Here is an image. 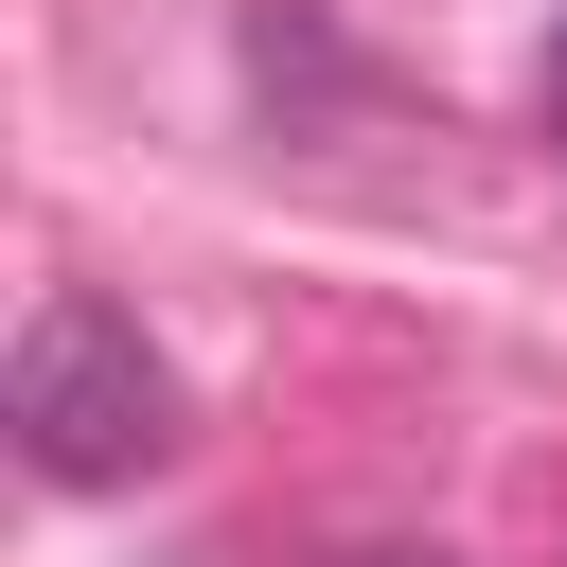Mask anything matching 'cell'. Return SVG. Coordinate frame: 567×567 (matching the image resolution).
<instances>
[{"label":"cell","instance_id":"cell-1","mask_svg":"<svg viewBox=\"0 0 567 567\" xmlns=\"http://www.w3.org/2000/svg\"><path fill=\"white\" fill-rule=\"evenodd\" d=\"M0 425H18V461L53 478V496H106V478H142L159 443H177V372H159V337L124 319V301H35L18 319V354H0Z\"/></svg>","mask_w":567,"mask_h":567},{"label":"cell","instance_id":"cell-2","mask_svg":"<svg viewBox=\"0 0 567 567\" xmlns=\"http://www.w3.org/2000/svg\"><path fill=\"white\" fill-rule=\"evenodd\" d=\"M549 106H567V35H549Z\"/></svg>","mask_w":567,"mask_h":567},{"label":"cell","instance_id":"cell-3","mask_svg":"<svg viewBox=\"0 0 567 567\" xmlns=\"http://www.w3.org/2000/svg\"><path fill=\"white\" fill-rule=\"evenodd\" d=\"M372 567H425V549H372Z\"/></svg>","mask_w":567,"mask_h":567}]
</instances>
